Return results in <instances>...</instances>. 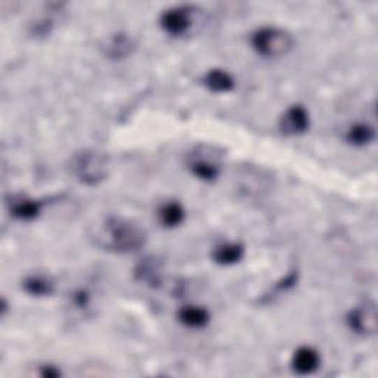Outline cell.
<instances>
[{
	"mask_svg": "<svg viewBox=\"0 0 378 378\" xmlns=\"http://www.w3.org/2000/svg\"><path fill=\"white\" fill-rule=\"evenodd\" d=\"M92 238L103 250L135 253L145 244L147 235L133 221L120 217H108L95 226Z\"/></svg>",
	"mask_w": 378,
	"mask_h": 378,
	"instance_id": "1",
	"label": "cell"
},
{
	"mask_svg": "<svg viewBox=\"0 0 378 378\" xmlns=\"http://www.w3.org/2000/svg\"><path fill=\"white\" fill-rule=\"evenodd\" d=\"M203 85L208 90H212V92L228 94L235 87V80H233V77L228 71L213 68L204 75Z\"/></svg>",
	"mask_w": 378,
	"mask_h": 378,
	"instance_id": "9",
	"label": "cell"
},
{
	"mask_svg": "<svg viewBox=\"0 0 378 378\" xmlns=\"http://www.w3.org/2000/svg\"><path fill=\"white\" fill-rule=\"evenodd\" d=\"M41 210H42V204L29 198L12 201V205H10L12 216H15L17 219H21V220H33L41 215Z\"/></svg>",
	"mask_w": 378,
	"mask_h": 378,
	"instance_id": "14",
	"label": "cell"
},
{
	"mask_svg": "<svg viewBox=\"0 0 378 378\" xmlns=\"http://www.w3.org/2000/svg\"><path fill=\"white\" fill-rule=\"evenodd\" d=\"M24 290L31 296L45 297L54 293V284L45 277H30L24 281Z\"/></svg>",
	"mask_w": 378,
	"mask_h": 378,
	"instance_id": "16",
	"label": "cell"
},
{
	"mask_svg": "<svg viewBox=\"0 0 378 378\" xmlns=\"http://www.w3.org/2000/svg\"><path fill=\"white\" fill-rule=\"evenodd\" d=\"M161 29L170 36H184L192 25V10L188 6H176L163 12L160 18Z\"/></svg>",
	"mask_w": 378,
	"mask_h": 378,
	"instance_id": "4",
	"label": "cell"
},
{
	"mask_svg": "<svg viewBox=\"0 0 378 378\" xmlns=\"http://www.w3.org/2000/svg\"><path fill=\"white\" fill-rule=\"evenodd\" d=\"M321 365L319 351L310 346L298 347L291 358V367L300 375H310L318 371Z\"/></svg>",
	"mask_w": 378,
	"mask_h": 378,
	"instance_id": "7",
	"label": "cell"
},
{
	"mask_svg": "<svg viewBox=\"0 0 378 378\" xmlns=\"http://www.w3.org/2000/svg\"><path fill=\"white\" fill-rule=\"evenodd\" d=\"M281 132L285 135H302L309 129V112L303 106H293L279 120Z\"/></svg>",
	"mask_w": 378,
	"mask_h": 378,
	"instance_id": "6",
	"label": "cell"
},
{
	"mask_svg": "<svg viewBox=\"0 0 378 378\" xmlns=\"http://www.w3.org/2000/svg\"><path fill=\"white\" fill-rule=\"evenodd\" d=\"M73 172L86 185H98L108 175V163L102 154L85 151L73 161Z\"/></svg>",
	"mask_w": 378,
	"mask_h": 378,
	"instance_id": "3",
	"label": "cell"
},
{
	"mask_svg": "<svg viewBox=\"0 0 378 378\" xmlns=\"http://www.w3.org/2000/svg\"><path fill=\"white\" fill-rule=\"evenodd\" d=\"M252 46L260 57L279 58L293 48V37L278 27H262L252 36Z\"/></svg>",
	"mask_w": 378,
	"mask_h": 378,
	"instance_id": "2",
	"label": "cell"
},
{
	"mask_svg": "<svg viewBox=\"0 0 378 378\" xmlns=\"http://www.w3.org/2000/svg\"><path fill=\"white\" fill-rule=\"evenodd\" d=\"M133 41L126 34H115L110 37L106 46V54L111 59H122L133 50Z\"/></svg>",
	"mask_w": 378,
	"mask_h": 378,
	"instance_id": "13",
	"label": "cell"
},
{
	"mask_svg": "<svg viewBox=\"0 0 378 378\" xmlns=\"http://www.w3.org/2000/svg\"><path fill=\"white\" fill-rule=\"evenodd\" d=\"M159 219L164 228H176L185 220V208L177 201L166 203L159 210Z\"/></svg>",
	"mask_w": 378,
	"mask_h": 378,
	"instance_id": "11",
	"label": "cell"
},
{
	"mask_svg": "<svg viewBox=\"0 0 378 378\" xmlns=\"http://www.w3.org/2000/svg\"><path fill=\"white\" fill-rule=\"evenodd\" d=\"M189 167H191V172L194 173L195 177H198L205 182L216 180L220 173L219 164L212 160H201V159L194 160Z\"/></svg>",
	"mask_w": 378,
	"mask_h": 378,
	"instance_id": "15",
	"label": "cell"
},
{
	"mask_svg": "<svg viewBox=\"0 0 378 378\" xmlns=\"http://www.w3.org/2000/svg\"><path fill=\"white\" fill-rule=\"evenodd\" d=\"M347 324L350 330L362 334L370 335L377 331V309L374 305L367 303L363 306H358L354 310L349 312L347 315Z\"/></svg>",
	"mask_w": 378,
	"mask_h": 378,
	"instance_id": "5",
	"label": "cell"
},
{
	"mask_svg": "<svg viewBox=\"0 0 378 378\" xmlns=\"http://www.w3.org/2000/svg\"><path fill=\"white\" fill-rule=\"evenodd\" d=\"M245 254L244 245L240 242H226L217 245L213 252V260L217 265L231 266L241 262Z\"/></svg>",
	"mask_w": 378,
	"mask_h": 378,
	"instance_id": "10",
	"label": "cell"
},
{
	"mask_svg": "<svg viewBox=\"0 0 378 378\" xmlns=\"http://www.w3.org/2000/svg\"><path fill=\"white\" fill-rule=\"evenodd\" d=\"M42 377H49V378H55V377H59L61 375V371L55 367H52V365H45V367H42V372H41Z\"/></svg>",
	"mask_w": 378,
	"mask_h": 378,
	"instance_id": "17",
	"label": "cell"
},
{
	"mask_svg": "<svg viewBox=\"0 0 378 378\" xmlns=\"http://www.w3.org/2000/svg\"><path fill=\"white\" fill-rule=\"evenodd\" d=\"M374 139H375V129L371 124L365 123H356L354 126H350L346 133V140L354 147L370 145Z\"/></svg>",
	"mask_w": 378,
	"mask_h": 378,
	"instance_id": "12",
	"label": "cell"
},
{
	"mask_svg": "<svg viewBox=\"0 0 378 378\" xmlns=\"http://www.w3.org/2000/svg\"><path fill=\"white\" fill-rule=\"evenodd\" d=\"M177 319L182 325H185L187 328L200 330L204 328L205 325L210 322V314L208 310L201 306H184L177 314Z\"/></svg>",
	"mask_w": 378,
	"mask_h": 378,
	"instance_id": "8",
	"label": "cell"
}]
</instances>
